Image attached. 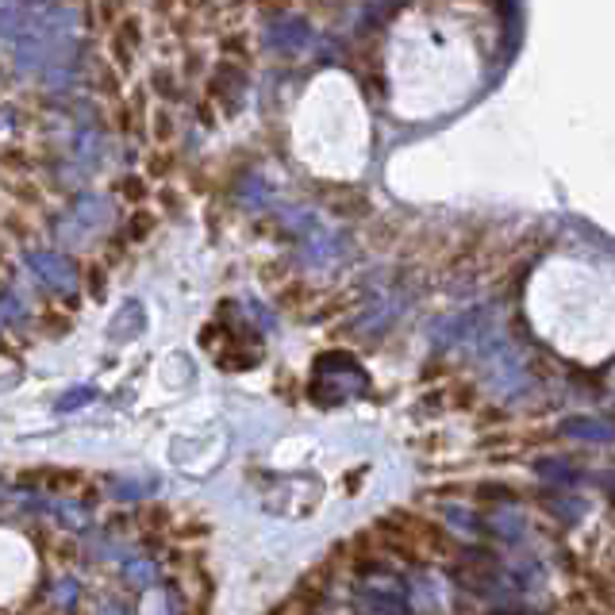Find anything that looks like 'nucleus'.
Here are the masks:
<instances>
[{
    "label": "nucleus",
    "instance_id": "nucleus-1",
    "mask_svg": "<svg viewBox=\"0 0 615 615\" xmlns=\"http://www.w3.org/2000/svg\"><path fill=\"white\" fill-rule=\"evenodd\" d=\"M27 485H47V489H77L85 485L81 469H50V473H24Z\"/></svg>",
    "mask_w": 615,
    "mask_h": 615
},
{
    "label": "nucleus",
    "instance_id": "nucleus-2",
    "mask_svg": "<svg viewBox=\"0 0 615 615\" xmlns=\"http://www.w3.org/2000/svg\"><path fill=\"white\" fill-rule=\"evenodd\" d=\"M308 612H312V608H308L300 596H289V600H281V604H277L273 612H266V615H308Z\"/></svg>",
    "mask_w": 615,
    "mask_h": 615
}]
</instances>
